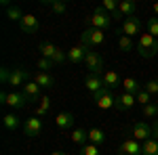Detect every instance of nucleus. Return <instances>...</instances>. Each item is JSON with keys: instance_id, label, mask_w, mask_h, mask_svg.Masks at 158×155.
I'll return each instance as SVG.
<instances>
[{"instance_id": "dca6fc26", "label": "nucleus", "mask_w": 158, "mask_h": 155, "mask_svg": "<svg viewBox=\"0 0 158 155\" xmlns=\"http://www.w3.org/2000/svg\"><path fill=\"white\" fill-rule=\"evenodd\" d=\"M135 11H137V4L133 0H120L118 2V15L122 17V21L129 17H135Z\"/></svg>"}, {"instance_id": "423d86ee", "label": "nucleus", "mask_w": 158, "mask_h": 155, "mask_svg": "<svg viewBox=\"0 0 158 155\" xmlns=\"http://www.w3.org/2000/svg\"><path fill=\"white\" fill-rule=\"evenodd\" d=\"M27 82H30V72L23 69V67H13L11 76H9V86H11L13 90H15V88H19V86L23 88Z\"/></svg>"}, {"instance_id": "9b49d317", "label": "nucleus", "mask_w": 158, "mask_h": 155, "mask_svg": "<svg viewBox=\"0 0 158 155\" xmlns=\"http://www.w3.org/2000/svg\"><path fill=\"white\" fill-rule=\"evenodd\" d=\"M38 27H40V23H38V17H34V15H23V19L19 21V29L23 32V34H36Z\"/></svg>"}, {"instance_id": "c9c22d12", "label": "nucleus", "mask_w": 158, "mask_h": 155, "mask_svg": "<svg viewBox=\"0 0 158 155\" xmlns=\"http://www.w3.org/2000/svg\"><path fill=\"white\" fill-rule=\"evenodd\" d=\"M80 155H99V149L97 145H85V147H80Z\"/></svg>"}, {"instance_id": "e433bc0d", "label": "nucleus", "mask_w": 158, "mask_h": 155, "mask_svg": "<svg viewBox=\"0 0 158 155\" xmlns=\"http://www.w3.org/2000/svg\"><path fill=\"white\" fill-rule=\"evenodd\" d=\"M53 63L55 65H61L63 61H68V52H63V48H57V52H55V57H53Z\"/></svg>"}, {"instance_id": "6e6552de", "label": "nucleus", "mask_w": 158, "mask_h": 155, "mask_svg": "<svg viewBox=\"0 0 158 155\" xmlns=\"http://www.w3.org/2000/svg\"><path fill=\"white\" fill-rule=\"evenodd\" d=\"M42 130H44V124H42V119H40V118H27V119H25L23 132L30 136V138L40 136V134H42Z\"/></svg>"}, {"instance_id": "f257e3e1", "label": "nucleus", "mask_w": 158, "mask_h": 155, "mask_svg": "<svg viewBox=\"0 0 158 155\" xmlns=\"http://www.w3.org/2000/svg\"><path fill=\"white\" fill-rule=\"evenodd\" d=\"M135 48H137L141 59H152V57H156V52H158V38L150 36V34H141Z\"/></svg>"}, {"instance_id": "cd10ccee", "label": "nucleus", "mask_w": 158, "mask_h": 155, "mask_svg": "<svg viewBox=\"0 0 158 155\" xmlns=\"http://www.w3.org/2000/svg\"><path fill=\"white\" fill-rule=\"evenodd\" d=\"M6 17L11 19V21H21L23 19V13H21V9L19 6H6Z\"/></svg>"}, {"instance_id": "f8f14e48", "label": "nucleus", "mask_w": 158, "mask_h": 155, "mask_svg": "<svg viewBox=\"0 0 158 155\" xmlns=\"http://www.w3.org/2000/svg\"><path fill=\"white\" fill-rule=\"evenodd\" d=\"M6 105H11L13 109H25L27 107V96H25L23 92L11 90V92H9V99H6Z\"/></svg>"}, {"instance_id": "37998d69", "label": "nucleus", "mask_w": 158, "mask_h": 155, "mask_svg": "<svg viewBox=\"0 0 158 155\" xmlns=\"http://www.w3.org/2000/svg\"><path fill=\"white\" fill-rule=\"evenodd\" d=\"M156 105H158V101H156Z\"/></svg>"}, {"instance_id": "473e14b6", "label": "nucleus", "mask_w": 158, "mask_h": 155, "mask_svg": "<svg viewBox=\"0 0 158 155\" xmlns=\"http://www.w3.org/2000/svg\"><path fill=\"white\" fill-rule=\"evenodd\" d=\"M148 34L158 38V17H150L148 19Z\"/></svg>"}, {"instance_id": "4468645a", "label": "nucleus", "mask_w": 158, "mask_h": 155, "mask_svg": "<svg viewBox=\"0 0 158 155\" xmlns=\"http://www.w3.org/2000/svg\"><path fill=\"white\" fill-rule=\"evenodd\" d=\"M137 103L135 95H129V92H122V95H116V109L118 111H129Z\"/></svg>"}, {"instance_id": "7c9ffc66", "label": "nucleus", "mask_w": 158, "mask_h": 155, "mask_svg": "<svg viewBox=\"0 0 158 155\" xmlns=\"http://www.w3.org/2000/svg\"><path fill=\"white\" fill-rule=\"evenodd\" d=\"M36 67H38V72H51V69L55 67V63H53L51 59L40 57V59H38V63H36Z\"/></svg>"}, {"instance_id": "aec40b11", "label": "nucleus", "mask_w": 158, "mask_h": 155, "mask_svg": "<svg viewBox=\"0 0 158 155\" xmlns=\"http://www.w3.org/2000/svg\"><path fill=\"white\" fill-rule=\"evenodd\" d=\"M21 92L27 96V101H36V99H42V96H40V86H38L34 80H30V82L25 84Z\"/></svg>"}, {"instance_id": "6ab92c4d", "label": "nucleus", "mask_w": 158, "mask_h": 155, "mask_svg": "<svg viewBox=\"0 0 158 155\" xmlns=\"http://www.w3.org/2000/svg\"><path fill=\"white\" fill-rule=\"evenodd\" d=\"M101 78H103V86L110 88V90H114V88L122 86V80L118 78V73H116V72H103Z\"/></svg>"}, {"instance_id": "39448f33", "label": "nucleus", "mask_w": 158, "mask_h": 155, "mask_svg": "<svg viewBox=\"0 0 158 155\" xmlns=\"http://www.w3.org/2000/svg\"><path fill=\"white\" fill-rule=\"evenodd\" d=\"M85 67L89 69V73H93V76H99V73H103V57L95 52V50H89L85 57Z\"/></svg>"}, {"instance_id": "2f4dec72", "label": "nucleus", "mask_w": 158, "mask_h": 155, "mask_svg": "<svg viewBox=\"0 0 158 155\" xmlns=\"http://www.w3.org/2000/svg\"><path fill=\"white\" fill-rule=\"evenodd\" d=\"M49 6L53 9V13H55V15H63V13L68 11V4H65V2H59V0H51Z\"/></svg>"}, {"instance_id": "20e7f679", "label": "nucleus", "mask_w": 158, "mask_h": 155, "mask_svg": "<svg viewBox=\"0 0 158 155\" xmlns=\"http://www.w3.org/2000/svg\"><path fill=\"white\" fill-rule=\"evenodd\" d=\"M93 96V101H95V105H97L99 109H112V107H116V95L110 90V88H101L99 92H95V95H91Z\"/></svg>"}, {"instance_id": "7ed1b4c3", "label": "nucleus", "mask_w": 158, "mask_h": 155, "mask_svg": "<svg viewBox=\"0 0 158 155\" xmlns=\"http://www.w3.org/2000/svg\"><path fill=\"white\" fill-rule=\"evenodd\" d=\"M103 40H106V34L101 32V29H95V27H86L80 32V44L85 48H91L93 46H99V44H103Z\"/></svg>"}, {"instance_id": "58836bf2", "label": "nucleus", "mask_w": 158, "mask_h": 155, "mask_svg": "<svg viewBox=\"0 0 158 155\" xmlns=\"http://www.w3.org/2000/svg\"><path fill=\"white\" fill-rule=\"evenodd\" d=\"M9 76H11V69H9V67H2V72H0V80H2V84H9Z\"/></svg>"}, {"instance_id": "4c0bfd02", "label": "nucleus", "mask_w": 158, "mask_h": 155, "mask_svg": "<svg viewBox=\"0 0 158 155\" xmlns=\"http://www.w3.org/2000/svg\"><path fill=\"white\" fill-rule=\"evenodd\" d=\"M146 90L150 95H158V78H154V80H150L146 84Z\"/></svg>"}, {"instance_id": "72a5a7b5", "label": "nucleus", "mask_w": 158, "mask_h": 155, "mask_svg": "<svg viewBox=\"0 0 158 155\" xmlns=\"http://www.w3.org/2000/svg\"><path fill=\"white\" fill-rule=\"evenodd\" d=\"M141 111H143L146 118H158V105L156 103H150L146 107H141Z\"/></svg>"}, {"instance_id": "393cba45", "label": "nucleus", "mask_w": 158, "mask_h": 155, "mask_svg": "<svg viewBox=\"0 0 158 155\" xmlns=\"http://www.w3.org/2000/svg\"><path fill=\"white\" fill-rule=\"evenodd\" d=\"M141 153L143 155H158V141L156 138H148V141H143Z\"/></svg>"}, {"instance_id": "f3484780", "label": "nucleus", "mask_w": 158, "mask_h": 155, "mask_svg": "<svg viewBox=\"0 0 158 155\" xmlns=\"http://www.w3.org/2000/svg\"><path fill=\"white\" fill-rule=\"evenodd\" d=\"M34 82H36L40 88H53V86H55V78H53L49 72H36Z\"/></svg>"}, {"instance_id": "c756f323", "label": "nucleus", "mask_w": 158, "mask_h": 155, "mask_svg": "<svg viewBox=\"0 0 158 155\" xmlns=\"http://www.w3.org/2000/svg\"><path fill=\"white\" fill-rule=\"evenodd\" d=\"M49 109H51V99L49 96H42V99H40V105H38V109H36V118L38 115H47Z\"/></svg>"}, {"instance_id": "79ce46f5", "label": "nucleus", "mask_w": 158, "mask_h": 155, "mask_svg": "<svg viewBox=\"0 0 158 155\" xmlns=\"http://www.w3.org/2000/svg\"><path fill=\"white\" fill-rule=\"evenodd\" d=\"M51 155H68V153H65V151H53Z\"/></svg>"}, {"instance_id": "412c9836", "label": "nucleus", "mask_w": 158, "mask_h": 155, "mask_svg": "<svg viewBox=\"0 0 158 155\" xmlns=\"http://www.w3.org/2000/svg\"><path fill=\"white\" fill-rule=\"evenodd\" d=\"M70 141H72L74 145L85 147V145H89V132L82 130V128H78V130H74L72 134H70Z\"/></svg>"}, {"instance_id": "a19ab883", "label": "nucleus", "mask_w": 158, "mask_h": 155, "mask_svg": "<svg viewBox=\"0 0 158 155\" xmlns=\"http://www.w3.org/2000/svg\"><path fill=\"white\" fill-rule=\"evenodd\" d=\"M152 11H154V15L158 17V2H156V4H152Z\"/></svg>"}, {"instance_id": "c03bdc74", "label": "nucleus", "mask_w": 158, "mask_h": 155, "mask_svg": "<svg viewBox=\"0 0 158 155\" xmlns=\"http://www.w3.org/2000/svg\"><path fill=\"white\" fill-rule=\"evenodd\" d=\"M156 119H158V118H156Z\"/></svg>"}, {"instance_id": "9d476101", "label": "nucleus", "mask_w": 158, "mask_h": 155, "mask_svg": "<svg viewBox=\"0 0 158 155\" xmlns=\"http://www.w3.org/2000/svg\"><path fill=\"white\" fill-rule=\"evenodd\" d=\"M141 147L143 143H139L137 138H124L120 145V155H143Z\"/></svg>"}, {"instance_id": "0eeeda50", "label": "nucleus", "mask_w": 158, "mask_h": 155, "mask_svg": "<svg viewBox=\"0 0 158 155\" xmlns=\"http://www.w3.org/2000/svg\"><path fill=\"white\" fill-rule=\"evenodd\" d=\"M122 34L124 36H129V38H133V36H141V29H143V21L139 19V17H129V19H124L122 21Z\"/></svg>"}, {"instance_id": "f704fd0d", "label": "nucleus", "mask_w": 158, "mask_h": 155, "mask_svg": "<svg viewBox=\"0 0 158 155\" xmlns=\"http://www.w3.org/2000/svg\"><path fill=\"white\" fill-rule=\"evenodd\" d=\"M101 6H103V11H110V15H114V13L118 11V2L116 0H103Z\"/></svg>"}, {"instance_id": "a878e982", "label": "nucleus", "mask_w": 158, "mask_h": 155, "mask_svg": "<svg viewBox=\"0 0 158 155\" xmlns=\"http://www.w3.org/2000/svg\"><path fill=\"white\" fill-rule=\"evenodd\" d=\"M135 46H137V44L133 42V38L124 36V34H122V36H118V48H120L122 52H131Z\"/></svg>"}, {"instance_id": "c85d7f7f", "label": "nucleus", "mask_w": 158, "mask_h": 155, "mask_svg": "<svg viewBox=\"0 0 158 155\" xmlns=\"http://www.w3.org/2000/svg\"><path fill=\"white\" fill-rule=\"evenodd\" d=\"M135 99H137V103H139L141 107H146V105H150V103H152V95L148 92L146 88H143V90H139V92L135 95Z\"/></svg>"}, {"instance_id": "1a4fd4ad", "label": "nucleus", "mask_w": 158, "mask_h": 155, "mask_svg": "<svg viewBox=\"0 0 158 155\" xmlns=\"http://www.w3.org/2000/svg\"><path fill=\"white\" fill-rule=\"evenodd\" d=\"M131 134H133V138H137L139 143H143L148 138H152V126L148 122H135Z\"/></svg>"}, {"instance_id": "4be33fe9", "label": "nucleus", "mask_w": 158, "mask_h": 155, "mask_svg": "<svg viewBox=\"0 0 158 155\" xmlns=\"http://www.w3.org/2000/svg\"><path fill=\"white\" fill-rule=\"evenodd\" d=\"M122 88H124V92H129V95H137L139 90H143L141 84L137 82L135 78H124V80H122Z\"/></svg>"}, {"instance_id": "b1692460", "label": "nucleus", "mask_w": 158, "mask_h": 155, "mask_svg": "<svg viewBox=\"0 0 158 155\" xmlns=\"http://www.w3.org/2000/svg\"><path fill=\"white\" fill-rule=\"evenodd\" d=\"M89 143L91 145H103L106 143V134L103 130H99V128H93V130H89Z\"/></svg>"}, {"instance_id": "f03ea898", "label": "nucleus", "mask_w": 158, "mask_h": 155, "mask_svg": "<svg viewBox=\"0 0 158 155\" xmlns=\"http://www.w3.org/2000/svg\"><path fill=\"white\" fill-rule=\"evenodd\" d=\"M89 21V27H95V29H101V32H106V29H110V25H112V15H110L108 11H103V6L99 4L97 9H95V13H93V17H89L86 19Z\"/></svg>"}, {"instance_id": "2eb2a0df", "label": "nucleus", "mask_w": 158, "mask_h": 155, "mask_svg": "<svg viewBox=\"0 0 158 155\" xmlns=\"http://www.w3.org/2000/svg\"><path fill=\"white\" fill-rule=\"evenodd\" d=\"M85 88L91 92V95L99 92V90L103 88V78H101V76H93V73H89V76L85 78Z\"/></svg>"}, {"instance_id": "ddd939ff", "label": "nucleus", "mask_w": 158, "mask_h": 155, "mask_svg": "<svg viewBox=\"0 0 158 155\" xmlns=\"http://www.w3.org/2000/svg\"><path fill=\"white\" fill-rule=\"evenodd\" d=\"M86 52H89V48H85L82 44H80V46H72L68 50V61L74 63V65H80V63H85Z\"/></svg>"}, {"instance_id": "a211bd4d", "label": "nucleus", "mask_w": 158, "mask_h": 155, "mask_svg": "<svg viewBox=\"0 0 158 155\" xmlns=\"http://www.w3.org/2000/svg\"><path fill=\"white\" fill-rule=\"evenodd\" d=\"M74 119H76V118H74L72 113L65 111V113H59V115L55 118V124H57L59 130H70V128L74 126Z\"/></svg>"}, {"instance_id": "5701e85b", "label": "nucleus", "mask_w": 158, "mask_h": 155, "mask_svg": "<svg viewBox=\"0 0 158 155\" xmlns=\"http://www.w3.org/2000/svg\"><path fill=\"white\" fill-rule=\"evenodd\" d=\"M57 48H59V46H55L53 42H40L38 50L42 52V57H44V59H53V57H55V52H57Z\"/></svg>"}, {"instance_id": "ea45409f", "label": "nucleus", "mask_w": 158, "mask_h": 155, "mask_svg": "<svg viewBox=\"0 0 158 155\" xmlns=\"http://www.w3.org/2000/svg\"><path fill=\"white\" fill-rule=\"evenodd\" d=\"M152 138L158 141V119H154V124H152Z\"/></svg>"}, {"instance_id": "bb28decb", "label": "nucleus", "mask_w": 158, "mask_h": 155, "mask_svg": "<svg viewBox=\"0 0 158 155\" xmlns=\"http://www.w3.org/2000/svg\"><path fill=\"white\" fill-rule=\"evenodd\" d=\"M2 124H4L6 130H17V128H19V118H17L15 113H6V115L2 118Z\"/></svg>"}]
</instances>
